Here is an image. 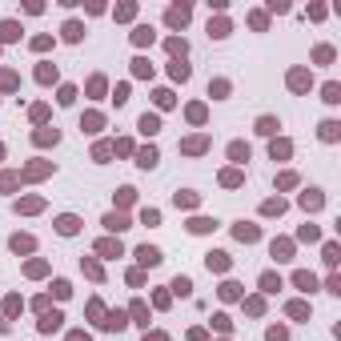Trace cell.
<instances>
[{"label": "cell", "mask_w": 341, "mask_h": 341, "mask_svg": "<svg viewBox=\"0 0 341 341\" xmlns=\"http://www.w3.org/2000/svg\"><path fill=\"white\" fill-rule=\"evenodd\" d=\"M137 125H141V133H145V137H152V133L161 129V116H152V113H145V116L137 120Z\"/></svg>", "instance_id": "cell-3"}, {"label": "cell", "mask_w": 341, "mask_h": 341, "mask_svg": "<svg viewBox=\"0 0 341 341\" xmlns=\"http://www.w3.org/2000/svg\"><path fill=\"white\" fill-rule=\"evenodd\" d=\"M165 20H169L173 28H185V24H189V4H173V8L165 12Z\"/></svg>", "instance_id": "cell-1"}, {"label": "cell", "mask_w": 341, "mask_h": 341, "mask_svg": "<svg viewBox=\"0 0 341 341\" xmlns=\"http://www.w3.org/2000/svg\"><path fill=\"white\" fill-rule=\"evenodd\" d=\"M289 317H309V305H301V301H293V305H289Z\"/></svg>", "instance_id": "cell-32"}, {"label": "cell", "mask_w": 341, "mask_h": 341, "mask_svg": "<svg viewBox=\"0 0 341 341\" xmlns=\"http://www.w3.org/2000/svg\"><path fill=\"white\" fill-rule=\"evenodd\" d=\"M265 341H289V333H285V329H269Z\"/></svg>", "instance_id": "cell-39"}, {"label": "cell", "mask_w": 341, "mask_h": 341, "mask_svg": "<svg viewBox=\"0 0 341 341\" xmlns=\"http://www.w3.org/2000/svg\"><path fill=\"white\" fill-rule=\"evenodd\" d=\"M60 321H65V317H60V313H48V317H44V321H40V329H44V333H52V329H56V325H60Z\"/></svg>", "instance_id": "cell-27"}, {"label": "cell", "mask_w": 341, "mask_h": 341, "mask_svg": "<svg viewBox=\"0 0 341 341\" xmlns=\"http://www.w3.org/2000/svg\"><path fill=\"white\" fill-rule=\"evenodd\" d=\"M213 225H217V221H205V217H197V221H193V225H189V229H193V233H209V229H213Z\"/></svg>", "instance_id": "cell-29"}, {"label": "cell", "mask_w": 341, "mask_h": 341, "mask_svg": "<svg viewBox=\"0 0 341 341\" xmlns=\"http://www.w3.org/2000/svg\"><path fill=\"white\" fill-rule=\"evenodd\" d=\"M313 56H317V60H321V65H325V60H333V48H329V44H321V48H317Z\"/></svg>", "instance_id": "cell-41"}, {"label": "cell", "mask_w": 341, "mask_h": 341, "mask_svg": "<svg viewBox=\"0 0 341 341\" xmlns=\"http://www.w3.org/2000/svg\"><path fill=\"white\" fill-rule=\"evenodd\" d=\"M169 52H173V56H181V60H185V52H189V44H185V40H181V37H173V40H169Z\"/></svg>", "instance_id": "cell-23"}, {"label": "cell", "mask_w": 341, "mask_h": 341, "mask_svg": "<svg viewBox=\"0 0 341 341\" xmlns=\"http://www.w3.org/2000/svg\"><path fill=\"white\" fill-rule=\"evenodd\" d=\"M169 73H173L177 80H189V65H185V60H173V65H169Z\"/></svg>", "instance_id": "cell-17"}, {"label": "cell", "mask_w": 341, "mask_h": 341, "mask_svg": "<svg viewBox=\"0 0 341 341\" xmlns=\"http://www.w3.org/2000/svg\"><path fill=\"white\" fill-rule=\"evenodd\" d=\"M97 249H101V253H116V257H120V245H113V241H101Z\"/></svg>", "instance_id": "cell-42"}, {"label": "cell", "mask_w": 341, "mask_h": 341, "mask_svg": "<svg viewBox=\"0 0 341 341\" xmlns=\"http://www.w3.org/2000/svg\"><path fill=\"white\" fill-rule=\"evenodd\" d=\"M105 229L120 233V229H129V221H125V217H120V213H109V217H105Z\"/></svg>", "instance_id": "cell-9"}, {"label": "cell", "mask_w": 341, "mask_h": 341, "mask_svg": "<svg viewBox=\"0 0 341 341\" xmlns=\"http://www.w3.org/2000/svg\"><path fill=\"white\" fill-rule=\"evenodd\" d=\"M12 249L16 253H28V249H33V237H12Z\"/></svg>", "instance_id": "cell-28"}, {"label": "cell", "mask_w": 341, "mask_h": 341, "mask_svg": "<svg viewBox=\"0 0 341 341\" xmlns=\"http://www.w3.org/2000/svg\"><path fill=\"white\" fill-rule=\"evenodd\" d=\"M321 92H325V101H329V105H337V101H341V84H333V80H329Z\"/></svg>", "instance_id": "cell-19"}, {"label": "cell", "mask_w": 341, "mask_h": 341, "mask_svg": "<svg viewBox=\"0 0 341 341\" xmlns=\"http://www.w3.org/2000/svg\"><path fill=\"white\" fill-rule=\"evenodd\" d=\"M133 73H137V76H152V65H149L145 56H137V60H133Z\"/></svg>", "instance_id": "cell-18"}, {"label": "cell", "mask_w": 341, "mask_h": 341, "mask_svg": "<svg viewBox=\"0 0 341 341\" xmlns=\"http://www.w3.org/2000/svg\"><path fill=\"white\" fill-rule=\"evenodd\" d=\"M0 37H4V40H16V37H20V24H16V20H4V24H0Z\"/></svg>", "instance_id": "cell-12"}, {"label": "cell", "mask_w": 341, "mask_h": 341, "mask_svg": "<svg viewBox=\"0 0 341 341\" xmlns=\"http://www.w3.org/2000/svg\"><path fill=\"white\" fill-rule=\"evenodd\" d=\"M229 157L245 165V161H249V145H241V141H233V145H229Z\"/></svg>", "instance_id": "cell-8"}, {"label": "cell", "mask_w": 341, "mask_h": 341, "mask_svg": "<svg viewBox=\"0 0 341 341\" xmlns=\"http://www.w3.org/2000/svg\"><path fill=\"white\" fill-rule=\"evenodd\" d=\"M69 341H88V333H73V337H69Z\"/></svg>", "instance_id": "cell-46"}, {"label": "cell", "mask_w": 341, "mask_h": 341, "mask_svg": "<svg viewBox=\"0 0 341 341\" xmlns=\"http://www.w3.org/2000/svg\"><path fill=\"white\" fill-rule=\"evenodd\" d=\"M97 129H101V116H97V113L84 116V133H97Z\"/></svg>", "instance_id": "cell-33"}, {"label": "cell", "mask_w": 341, "mask_h": 341, "mask_svg": "<svg viewBox=\"0 0 341 341\" xmlns=\"http://www.w3.org/2000/svg\"><path fill=\"white\" fill-rule=\"evenodd\" d=\"M189 289H193L189 277H177V281H173V293H181V297H189Z\"/></svg>", "instance_id": "cell-25"}, {"label": "cell", "mask_w": 341, "mask_h": 341, "mask_svg": "<svg viewBox=\"0 0 341 341\" xmlns=\"http://www.w3.org/2000/svg\"><path fill=\"white\" fill-rule=\"evenodd\" d=\"M277 157H289V141H273V161Z\"/></svg>", "instance_id": "cell-31"}, {"label": "cell", "mask_w": 341, "mask_h": 341, "mask_svg": "<svg viewBox=\"0 0 341 341\" xmlns=\"http://www.w3.org/2000/svg\"><path fill=\"white\" fill-rule=\"evenodd\" d=\"M12 84H16V76H12V73H0V88H12Z\"/></svg>", "instance_id": "cell-44"}, {"label": "cell", "mask_w": 341, "mask_h": 341, "mask_svg": "<svg viewBox=\"0 0 341 341\" xmlns=\"http://www.w3.org/2000/svg\"><path fill=\"white\" fill-rule=\"evenodd\" d=\"M237 289H241V285H233V281H229V285H221V297H229V301H233V297H237Z\"/></svg>", "instance_id": "cell-43"}, {"label": "cell", "mask_w": 341, "mask_h": 341, "mask_svg": "<svg viewBox=\"0 0 341 341\" xmlns=\"http://www.w3.org/2000/svg\"><path fill=\"white\" fill-rule=\"evenodd\" d=\"M137 257H141V265H161V249H152V245H141Z\"/></svg>", "instance_id": "cell-2"}, {"label": "cell", "mask_w": 341, "mask_h": 341, "mask_svg": "<svg viewBox=\"0 0 341 341\" xmlns=\"http://www.w3.org/2000/svg\"><path fill=\"white\" fill-rule=\"evenodd\" d=\"M293 281H297L301 289H317V277H313V273H297V277H293Z\"/></svg>", "instance_id": "cell-22"}, {"label": "cell", "mask_w": 341, "mask_h": 341, "mask_svg": "<svg viewBox=\"0 0 341 341\" xmlns=\"http://www.w3.org/2000/svg\"><path fill=\"white\" fill-rule=\"evenodd\" d=\"M233 233H237V241H257V237H261V233H257V225H245V221H241Z\"/></svg>", "instance_id": "cell-7"}, {"label": "cell", "mask_w": 341, "mask_h": 341, "mask_svg": "<svg viewBox=\"0 0 341 341\" xmlns=\"http://www.w3.org/2000/svg\"><path fill=\"white\" fill-rule=\"evenodd\" d=\"M273 257L277 261H289V241H273Z\"/></svg>", "instance_id": "cell-24"}, {"label": "cell", "mask_w": 341, "mask_h": 341, "mask_svg": "<svg viewBox=\"0 0 341 341\" xmlns=\"http://www.w3.org/2000/svg\"><path fill=\"white\" fill-rule=\"evenodd\" d=\"M56 229L65 233V237H73V233L80 229V221H76V217H69V213H65V217H60V221H56Z\"/></svg>", "instance_id": "cell-6"}, {"label": "cell", "mask_w": 341, "mask_h": 341, "mask_svg": "<svg viewBox=\"0 0 341 341\" xmlns=\"http://www.w3.org/2000/svg\"><path fill=\"white\" fill-rule=\"evenodd\" d=\"M261 289H265V293H277V289H281V277H277V273H265V277H261Z\"/></svg>", "instance_id": "cell-13"}, {"label": "cell", "mask_w": 341, "mask_h": 341, "mask_svg": "<svg viewBox=\"0 0 341 341\" xmlns=\"http://www.w3.org/2000/svg\"><path fill=\"white\" fill-rule=\"evenodd\" d=\"M337 120H325V125H321V141H337Z\"/></svg>", "instance_id": "cell-21"}, {"label": "cell", "mask_w": 341, "mask_h": 341, "mask_svg": "<svg viewBox=\"0 0 341 341\" xmlns=\"http://www.w3.org/2000/svg\"><path fill=\"white\" fill-rule=\"evenodd\" d=\"M137 165H141V169H152V165H157V149H152V145L141 149V152H137Z\"/></svg>", "instance_id": "cell-5"}, {"label": "cell", "mask_w": 341, "mask_h": 341, "mask_svg": "<svg viewBox=\"0 0 341 341\" xmlns=\"http://www.w3.org/2000/svg\"><path fill=\"white\" fill-rule=\"evenodd\" d=\"M205 261H209V269H225L229 265V253H209Z\"/></svg>", "instance_id": "cell-20"}, {"label": "cell", "mask_w": 341, "mask_h": 341, "mask_svg": "<svg viewBox=\"0 0 341 341\" xmlns=\"http://www.w3.org/2000/svg\"><path fill=\"white\" fill-rule=\"evenodd\" d=\"M152 37H157V33H152V28H149V24H141V28H137V33H133V40H137V44H152Z\"/></svg>", "instance_id": "cell-15"}, {"label": "cell", "mask_w": 341, "mask_h": 341, "mask_svg": "<svg viewBox=\"0 0 341 341\" xmlns=\"http://www.w3.org/2000/svg\"><path fill=\"white\" fill-rule=\"evenodd\" d=\"M73 101H76V88L65 84V88H60V105H73Z\"/></svg>", "instance_id": "cell-30"}, {"label": "cell", "mask_w": 341, "mask_h": 341, "mask_svg": "<svg viewBox=\"0 0 341 341\" xmlns=\"http://www.w3.org/2000/svg\"><path fill=\"white\" fill-rule=\"evenodd\" d=\"M56 137H60V133H56V129H52V133H48V129H44V133H37V145H48V141H52V145H56Z\"/></svg>", "instance_id": "cell-34"}, {"label": "cell", "mask_w": 341, "mask_h": 341, "mask_svg": "<svg viewBox=\"0 0 341 341\" xmlns=\"http://www.w3.org/2000/svg\"><path fill=\"white\" fill-rule=\"evenodd\" d=\"M321 201H325V197H321V189H309V193L301 197V205H305V209H321Z\"/></svg>", "instance_id": "cell-11"}, {"label": "cell", "mask_w": 341, "mask_h": 341, "mask_svg": "<svg viewBox=\"0 0 341 341\" xmlns=\"http://www.w3.org/2000/svg\"><path fill=\"white\" fill-rule=\"evenodd\" d=\"M12 185H16V177H8V173L0 177V189H12Z\"/></svg>", "instance_id": "cell-45"}, {"label": "cell", "mask_w": 341, "mask_h": 341, "mask_svg": "<svg viewBox=\"0 0 341 341\" xmlns=\"http://www.w3.org/2000/svg\"><path fill=\"white\" fill-rule=\"evenodd\" d=\"M265 213H285V201L277 197V201H265Z\"/></svg>", "instance_id": "cell-37"}, {"label": "cell", "mask_w": 341, "mask_h": 341, "mask_svg": "<svg viewBox=\"0 0 341 341\" xmlns=\"http://www.w3.org/2000/svg\"><path fill=\"white\" fill-rule=\"evenodd\" d=\"M37 80H40V84L56 80V69H52V65H40V69H37Z\"/></svg>", "instance_id": "cell-26"}, {"label": "cell", "mask_w": 341, "mask_h": 341, "mask_svg": "<svg viewBox=\"0 0 341 341\" xmlns=\"http://www.w3.org/2000/svg\"><path fill=\"white\" fill-rule=\"evenodd\" d=\"M325 265H337V245H333V241L325 245Z\"/></svg>", "instance_id": "cell-38"}, {"label": "cell", "mask_w": 341, "mask_h": 341, "mask_svg": "<svg viewBox=\"0 0 341 341\" xmlns=\"http://www.w3.org/2000/svg\"><path fill=\"white\" fill-rule=\"evenodd\" d=\"M209 37L225 40V37H229V20H217V24H209Z\"/></svg>", "instance_id": "cell-16"}, {"label": "cell", "mask_w": 341, "mask_h": 341, "mask_svg": "<svg viewBox=\"0 0 341 341\" xmlns=\"http://www.w3.org/2000/svg\"><path fill=\"white\" fill-rule=\"evenodd\" d=\"M289 84H293V88H309V73H305V69H293V73H289Z\"/></svg>", "instance_id": "cell-14"}, {"label": "cell", "mask_w": 341, "mask_h": 341, "mask_svg": "<svg viewBox=\"0 0 341 341\" xmlns=\"http://www.w3.org/2000/svg\"><path fill=\"white\" fill-rule=\"evenodd\" d=\"M80 37H84V24L80 20H69L65 24V40H80Z\"/></svg>", "instance_id": "cell-10"}, {"label": "cell", "mask_w": 341, "mask_h": 341, "mask_svg": "<svg viewBox=\"0 0 341 341\" xmlns=\"http://www.w3.org/2000/svg\"><path fill=\"white\" fill-rule=\"evenodd\" d=\"M277 129H281V120H277V116H261V120H257V133H261V137H273Z\"/></svg>", "instance_id": "cell-4"}, {"label": "cell", "mask_w": 341, "mask_h": 341, "mask_svg": "<svg viewBox=\"0 0 341 341\" xmlns=\"http://www.w3.org/2000/svg\"><path fill=\"white\" fill-rule=\"evenodd\" d=\"M145 341H165V337H161V333H152V337H145Z\"/></svg>", "instance_id": "cell-47"}, {"label": "cell", "mask_w": 341, "mask_h": 341, "mask_svg": "<svg viewBox=\"0 0 341 341\" xmlns=\"http://www.w3.org/2000/svg\"><path fill=\"white\" fill-rule=\"evenodd\" d=\"M141 221H145V225H157V221H161V213H157V209H145Z\"/></svg>", "instance_id": "cell-40"}, {"label": "cell", "mask_w": 341, "mask_h": 341, "mask_svg": "<svg viewBox=\"0 0 341 341\" xmlns=\"http://www.w3.org/2000/svg\"><path fill=\"white\" fill-rule=\"evenodd\" d=\"M157 105H161V109H169V105H173V92H169V88H161V92H157Z\"/></svg>", "instance_id": "cell-36"}, {"label": "cell", "mask_w": 341, "mask_h": 341, "mask_svg": "<svg viewBox=\"0 0 341 341\" xmlns=\"http://www.w3.org/2000/svg\"><path fill=\"white\" fill-rule=\"evenodd\" d=\"M209 92H217V97H225V92H229V80H213V84H209Z\"/></svg>", "instance_id": "cell-35"}]
</instances>
